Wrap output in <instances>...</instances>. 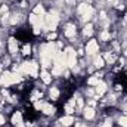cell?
Masks as SVG:
<instances>
[{
	"label": "cell",
	"mask_w": 127,
	"mask_h": 127,
	"mask_svg": "<svg viewBox=\"0 0 127 127\" xmlns=\"http://www.w3.org/2000/svg\"><path fill=\"white\" fill-rule=\"evenodd\" d=\"M40 56H41V64H43V68H47L52 65V59L55 58V55L58 52H55V46L53 43H47V44H43L41 49H40Z\"/></svg>",
	"instance_id": "cell-1"
},
{
	"label": "cell",
	"mask_w": 127,
	"mask_h": 127,
	"mask_svg": "<svg viewBox=\"0 0 127 127\" xmlns=\"http://www.w3.org/2000/svg\"><path fill=\"white\" fill-rule=\"evenodd\" d=\"M18 72L19 74H25V75H31V77H37V72H38V64L34 62V61H25V62L21 64V66L18 68Z\"/></svg>",
	"instance_id": "cell-2"
},
{
	"label": "cell",
	"mask_w": 127,
	"mask_h": 127,
	"mask_svg": "<svg viewBox=\"0 0 127 127\" xmlns=\"http://www.w3.org/2000/svg\"><path fill=\"white\" fill-rule=\"evenodd\" d=\"M19 81H21V74H19V72H9V71H6V72H3L1 77H0V83H1L4 87L12 86V84H16V83H19Z\"/></svg>",
	"instance_id": "cell-3"
},
{
	"label": "cell",
	"mask_w": 127,
	"mask_h": 127,
	"mask_svg": "<svg viewBox=\"0 0 127 127\" xmlns=\"http://www.w3.org/2000/svg\"><path fill=\"white\" fill-rule=\"evenodd\" d=\"M58 21H59V16H58V13L53 10L52 13H49V15L44 16V27L49 28V30H55L56 25H58Z\"/></svg>",
	"instance_id": "cell-4"
},
{
	"label": "cell",
	"mask_w": 127,
	"mask_h": 127,
	"mask_svg": "<svg viewBox=\"0 0 127 127\" xmlns=\"http://www.w3.org/2000/svg\"><path fill=\"white\" fill-rule=\"evenodd\" d=\"M65 55H66V65L69 68H75V65H77V53H75V50L72 47H68Z\"/></svg>",
	"instance_id": "cell-5"
},
{
	"label": "cell",
	"mask_w": 127,
	"mask_h": 127,
	"mask_svg": "<svg viewBox=\"0 0 127 127\" xmlns=\"http://www.w3.org/2000/svg\"><path fill=\"white\" fill-rule=\"evenodd\" d=\"M99 50V44L96 40H90L86 46V53L87 55H96V52Z\"/></svg>",
	"instance_id": "cell-6"
},
{
	"label": "cell",
	"mask_w": 127,
	"mask_h": 127,
	"mask_svg": "<svg viewBox=\"0 0 127 127\" xmlns=\"http://www.w3.org/2000/svg\"><path fill=\"white\" fill-rule=\"evenodd\" d=\"M9 52H10L12 55H16V52H18V41H16V38H13V37L9 38Z\"/></svg>",
	"instance_id": "cell-7"
},
{
	"label": "cell",
	"mask_w": 127,
	"mask_h": 127,
	"mask_svg": "<svg viewBox=\"0 0 127 127\" xmlns=\"http://www.w3.org/2000/svg\"><path fill=\"white\" fill-rule=\"evenodd\" d=\"M75 32H77V28H75V25L69 24V25H66V28H65L64 34H65L66 37H74V35H75Z\"/></svg>",
	"instance_id": "cell-8"
},
{
	"label": "cell",
	"mask_w": 127,
	"mask_h": 127,
	"mask_svg": "<svg viewBox=\"0 0 127 127\" xmlns=\"http://www.w3.org/2000/svg\"><path fill=\"white\" fill-rule=\"evenodd\" d=\"M40 78L43 80V83H44V84H49V83L52 81V74H50V72H47L46 69H43V71H41V74H40Z\"/></svg>",
	"instance_id": "cell-9"
},
{
	"label": "cell",
	"mask_w": 127,
	"mask_h": 127,
	"mask_svg": "<svg viewBox=\"0 0 127 127\" xmlns=\"http://www.w3.org/2000/svg\"><path fill=\"white\" fill-rule=\"evenodd\" d=\"M41 111H43V114H46V115H52V114H55V106L50 105V103H44L43 108H41Z\"/></svg>",
	"instance_id": "cell-10"
},
{
	"label": "cell",
	"mask_w": 127,
	"mask_h": 127,
	"mask_svg": "<svg viewBox=\"0 0 127 127\" xmlns=\"http://www.w3.org/2000/svg\"><path fill=\"white\" fill-rule=\"evenodd\" d=\"M21 123H22V114L16 111V112L12 115V124H13V126H18V124H21Z\"/></svg>",
	"instance_id": "cell-11"
},
{
	"label": "cell",
	"mask_w": 127,
	"mask_h": 127,
	"mask_svg": "<svg viewBox=\"0 0 127 127\" xmlns=\"http://www.w3.org/2000/svg\"><path fill=\"white\" fill-rule=\"evenodd\" d=\"M84 118H87V120H92V118H95V109H93L92 106H87V108H84Z\"/></svg>",
	"instance_id": "cell-12"
},
{
	"label": "cell",
	"mask_w": 127,
	"mask_h": 127,
	"mask_svg": "<svg viewBox=\"0 0 127 127\" xmlns=\"http://www.w3.org/2000/svg\"><path fill=\"white\" fill-rule=\"evenodd\" d=\"M105 92H106V84L103 81H99V84L96 86V93H97V96H102Z\"/></svg>",
	"instance_id": "cell-13"
},
{
	"label": "cell",
	"mask_w": 127,
	"mask_h": 127,
	"mask_svg": "<svg viewBox=\"0 0 127 127\" xmlns=\"http://www.w3.org/2000/svg\"><path fill=\"white\" fill-rule=\"evenodd\" d=\"M65 111H66V114H69V115L75 111V99H72L69 103H66V105H65Z\"/></svg>",
	"instance_id": "cell-14"
},
{
	"label": "cell",
	"mask_w": 127,
	"mask_h": 127,
	"mask_svg": "<svg viewBox=\"0 0 127 127\" xmlns=\"http://www.w3.org/2000/svg\"><path fill=\"white\" fill-rule=\"evenodd\" d=\"M93 13H95V9H93L92 6H89V9H87V10L83 13V19H84V21H89V19H92Z\"/></svg>",
	"instance_id": "cell-15"
},
{
	"label": "cell",
	"mask_w": 127,
	"mask_h": 127,
	"mask_svg": "<svg viewBox=\"0 0 127 127\" xmlns=\"http://www.w3.org/2000/svg\"><path fill=\"white\" fill-rule=\"evenodd\" d=\"M93 65H95L96 68H102V66L105 65L103 58H102V56H95V59H93Z\"/></svg>",
	"instance_id": "cell-16"
},
{
	"label": "cell",
	"mask_w": 127,
	"mask_h": 127,
	"mask_svg": "<svg viewBox=\"0 0 127 127\" xmlns=\"http://www.w3.org/2000/svg\"><path fill=\"white\" fill-rule=\"evenodd\" d=\"M61 123H62L64 126H71V124L74 123V118H72L71 115H66V117H62V118H61Z\"/></svg>",
	"instance_id": "cell-17"
},
{
	"label": "cell",
	"mask_w": 127,
	"mask_h": 127,
	"mask_svg": "<svg viewBox=\"0 0 127 127\" xmlns=\"http://www.w3.org/2000/svg\"><path fill=\"white\" fill-rule=\"evenodd\" d=\"M83 34L87 35V37H90V35L93 34V25H92V24H87V25L84 27V30H83Z\"/></svg>",
	"instance_id": "cell-18"
},
{
	"label": "cell",
	"mask_w": 127,
	"mask_h": 127,
	"mask_svg": "<svg viewBox=\"0 0 127 127\" xmlns=\"http://www.w3.org/2000/svg\"><path fill=\"white\" fill-rule=\"evenodd\" d=\"M34 13L38 15V16H43V13H44V7H43L41 4H37V6L34 7Z\"/></svg>",
	"instance_id": "cell-19"
},
{
	"label": "cell",
	"mask_w": 127,
	"mask_h": 127,
	"mask_svg": "<svg viewBox=\"0 0 127 127\" xmlns=\"http://www.w3.org/2000/svg\"><path fill=\"white\" fill-rule=\"evenodd\" d=\"M99 81H100V80H99V77H97V75H95V77H90V78L87 80V83H89L90 86H97V84H99Z\"/></svg>",
	"instance_id": "cell-20"
},
{
	"label": "cell",
	"mask_w": 127,
	"mask_h": 127,
	"mask_svg": "<svg viewBox=\"0 0 127 127\" xmlns=\"http://www.w3.org/2000/svg\"><path fill=\"white\" fill-rule=\"evenodd\" d=\"M89 6H90V4H87V3H81V4L78 6V13H80V15H83V13L89 9Z\"/></svg>",
	"instance_id": "cell-21"
},
{
	"label": "cell",
	"mask_w": 127,
	"mask_h": 127,
	"mask_svg": "<svg viewBox=\"0 0 127 127\" xmlns=\"http://www.w3.org/2000/svg\"><path fill=\"white\" fill-rule=\"evenodd\" d=\"M49 95H50V97H52V99H58V97H59V90H58L56 87H52Z\"/></svg>",
	"instance_id": "cell-22"
},
{
	"label": "cell",
	"mask_w": 127,
	"mask_h": 127,
	"mask_svg": "<svg viewBox=\"0 0 127 127\" xmlns=\"http://www.w3.org/2000/svg\"><path fill=\"white\" fill-rule=\"evenodd\" d=\"M111 38V34L106 31V30H103V31L100 32V40H103V41H108Z\"/></svg>",
	"instance_id": "cell-23"
},
{
	"label": "cell",
	"mask_w": 127,
	"mask_h": 127,
	"mask_svg": "<svg viewBox=\"0 0 127 127\" xmlns=\"http://www.w3.org/2000/svg\"><path fill=\"white\" fill-rule=\"evenodd\" d=\"M118 123H120V126H121V127H127V115H123V117H120Z\"/></svg>",
	"instance_id": "cell-24"
},
{
	"label": "cell",
	"mask_w": 127,
	"mask_h": 127,
	"mask_svg": "<svg viewBox=\"0 0 127 127\" xmlns=\"http://www.w3.org/2000/svg\"><path fill=\"white\" fill-rule=\"evenodd\" d=\"M30 53H31V46H30V44H25L24 49H22V55L27 56V55H30Z\"/></svg>",
	"instance_id": "cell-25"
},
{
	"label": "cell",
	"mask_w": 127,
	"mask_h": 127,
	"mask_svg": "<svg viewBox=\"0 0 127 127\" xmlns=\"http://www.w3.org/2000/svg\"><path fill=\"white\" fill-rule=\"evenodd\" d=\"M105 59H106L109 64L115 62V56H114V55H111V53H106V55H105Z\"/></svg>",
	"instance_id": "cell-26"
},
{
	"label": "cell",
	"mask_w": 127,
	"mask_h": 127,
	"mask_svg": "<svg viewBox=\"0 0 127 127\" xmlns=\"http://www.w3.org/2000/svg\"><path fill=\"white\" fill-rule=\"evenodd\" d=\"M41 97V93H38V92H34L32 93V96H31V100H38Z\"/></svg>",
	"instance_id": "cell-27"
},
{
	"label": "cell",
	"mask_w": 127,
	"mask_h": 127,
	"mask_svg": "<svg viewBox=\"0 0 127 127\" xmlns=\"http://www.w3.org/2000/svg\"><path fill=\"white\" fill-rule=\"evenodd\" d=\"M55 38H56V32H52V34H49V35H47V40H50V41H52V40H55Z\"/></svg>",
	"instance_id": "cell-28"
},
{
	"label": "cell",
	"mask_w": 127,
	"mask_h": 127,
	"mask_svg": "<svg viewBox=\"0 0 127 127\" xmlns=\"http://www.w3.org/2000/svg\"><path fill=\"white\" fill-rule=\"evenodd\" d=\"M102 127H111V121L108 120V121H105L103 124H102Z\"/></svg>",
	"instance_id": "cell-29"
},
{
	"label": "cell",
	"mask_w": 127,
	"mask_h": 127,
	"mask_svg": "<svg viewBox=\"0 0 127 127\" xmlns=\"http://www.w3.org/2000/svg\"><path fill=\"white\" fill-rule=\"evenodd\" d=\"M75 127H87V126L83 124V123H75Z\"/></svg>",
	"instance_id": "cell-30"
},
{
	"label": "cell",
	"mask_w": 127,
	"mask_h": 127,
	"mask_svg": "<svg viewBox=\"0 0 127 127\" xmlns=\"http://www.w3.org/2000/svg\"><path fill=\"white\" fill-rule=\"evenodd\" d=\"M3 123H4V118H3V117H1V115H0V126H1V124H3Z\"/></svg>",
	"instance_id": "cell-31"
},
{
	"label": "cell",
	"mask_w": 127,
	"mask_h": 127,
	"mask_svg": "<svg viewBox=\"0 0 127 127\" xmlns=\"http://www.w3.org/2000/svg\"><path fill=\"white\" fill-rule=\"evenodd\" d=\"M108 3H111V4H114V3H117V0H108Z\"/></svg>",
	"instance_id": "cell-32"
},
{
	"label": "cell",
	"mask_w": 127,
	"mask_h": 127,
	"mask_svg": "<svg viewBox=\"0 0 127 127\" xmlns=\"http://www.w3.org/2000/svg\"><path fill=\"white\" fill-rule=\"evenodd\" d=\"M66 3H68V4H72V3H74V0H66Z\"/></svg>",
	"instance_id": "cell-33"
},
{
	"label": "cell",
	"mask_w": 127,
	"mask_h": 127,
	"mask_svg": "<svg viewBox=\"0 0 127 127\" xmlns=\"http://www.w3.org/2000/svg\"><path fill=\"white\" fill-rule=\"evenodd\" d=\"M124 49H126V55H127V43H124Z\"/></svg>",
	"instance_id": "cell-34"
},
{
	"label": "cell",
	"mask_w": 127,
	"mask_h": 127,
	"mask_svg": "<svg viewBox=\"0 0 127 127\" xmlns=\"http://www.w3.org/2000/svg\"><path fill=\"white\" fill-rule=\"evenodd\" d=\"M28 127H34V126H31V124H28Z\"/></svg>",
	"instance_id": "cell-35"
}]
</instances>
